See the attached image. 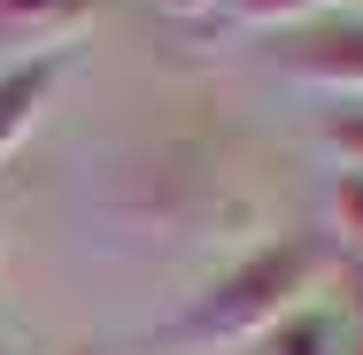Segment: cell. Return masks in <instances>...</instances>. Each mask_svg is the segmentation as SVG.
Returning <instances> with one entry per match:
<instances>
[{"instance_id": "cell-2", "label": "cell", "mask_w": 363, "mask_h": 355, "mask_svg": "<svg viewBox=\"0 0 363 355\" xmlns=\"http://www.w3.org/2000/svg\"><path fill=\"white\" fill-rule=\"evenodd\" d=\"M271 70L325 101H363V8H325L294 31H271Z\"/></svg>"}, {"instance_id": "cell-7", "label": "cell", "mask_w": 363, "mask_h": 355, "mask_svg": "<svg viewBox=\"0 0 363 355\" xmlns=\"http://www.w3.org/2000/svg\"><path fill=\"white\" fill-rule=\"evenodd\" d=\"M333 224H340V247L363 255V178H340L333 186Z\"/></svg>"}, {"instance_id": "cell-8", "label": "cell", "mask_w": 363, "mask_h": 355, "mask_svg": "<svg viewBox=\"0 0 363 355\" xmlns=\"http://www.w3.org/2000/svg\"><path fill=\"white\" fill-rule=\"evenodd\" d=\"M325 140L340 147V178H363V108L333 116V124H325Z\"/></svg>"}, {"instance_id": "cell-9", "label": "cell", "mask_w": 363, "mask_h": 355, "mask_svg": "<svg viewBox=\"0 0 363 355\" xmlns=\"http://www.w3.org/2000/svg\"><path fill=\"white\" fill-rule=\"evenodd\" d=\"M155 8H170V16H209V0H155Z\"/></svg>"}, {"instance_id": "cell-4", "label": "cell", "mask_w": 363, "mask_h": 355, "mask_svg": "<svg viewBox=\"0 0 363 355\" xmlns=\"http://www.w3.org/2000/svg\"><path fill=\"white\" fill-rule=\"evenodd\" d=\"M85 0H0V47H23V55H47V47H70Z\"/></svg>"}, {"instance_id": "cell-10", "label": "cell", "mask_w": 363, "mask_h": 355, "mask_svg": "<svg viewBox=\"0 0 363 355\" xmlns=\"http://www.w3.org/2000/svg\"><path fill=\"white\" fill-rule=\"evenodd\" d=\"M348 355H363V340H356V348H348Z\"/></svg>"}, {"instance_id": "cell-11", "label": "cell", "mask_w": 363, "mask_h": 355, "mask_svg": "<svg viewBox=\"0 0 363 355\" xmlns=\"http://www.w3.org/2000/svg\"><path fill=\"white\" fill-rule=\"evenodd\" d=\"M0 355H8V348H0Z\"/></svg>"}, {"instance_id": "cell-3", "label": "cell", "mask_w": 363, "mask_h": 355, "mask_svg": "<svg viewBox=\"0 0 363 355\" xmlns=\"http://www.w3.org/2000/svg\"><path fill=\"white\" fill-rule=\"evenodd\" d=\"M70 70H77V47H47V55H23V62L0 70V162L47 124V108L70 85Z\"/></svg>"}, {"instance_id": "cell-1", "label": "cell", "mask_w": 363, "mask_h": 355, "mask_svg": "<svg viewBox=\"0 0 363 355\" xmlns=\"http://www.w3.org/2000/svg\"><path fill=\"white\" fill-rule=\"evenodd\" d=\"M333 247L317 232H279V240H255L247 255H232L201 293H186V309L147 340V355H232L255 348L279 317H294L317 278H325Z\"/></svg>"}, {"instance_id": "cell-6", "label": "cell", "mask_w": 363, "mask_h": 355, "mask_svg": "<svg viewBox=\"0 0 363 355\" xmlns=\"http://www.w3.org/2000/svg\"><path fill=\"white\" fill-rule=\"evenodd\" d=\"M209 8L232 16V23H255V31H294V23H309L325 8H348V0H209Z\"/></svg>"}, {"instance_id": "cell-5", "label": "cell", "mask_w": 363, "mask_h": 355, "mask_svg": "<svg viewBox=\"0 0 363 355\" xmlns=\"http://www.w3.org/2000/svg\"><path fill=\"white\" fill-rule=\"evenodd\" d=\"M255 348H263V355H348V325H340V309L301 301V309H294V317H279Z\"/></svg>"}]
</instances>
